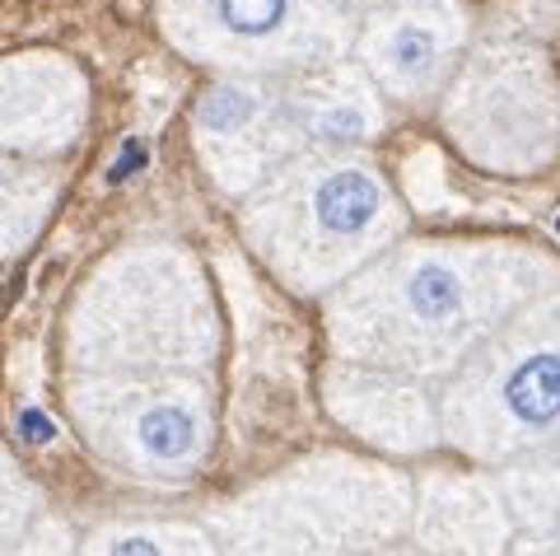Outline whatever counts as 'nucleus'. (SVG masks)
Returning a JSON list of instances; mask_svg holds the SVG:
<instances>
[{
    "mask_svg": "<svg viewBox=\"0 0 560 556\" xmlns=\"http://www.w3.org/2000/svg\"><path fill=\"white\" fill-rule=\"evenodd\" d=\"M346 294L350 300L337 309V333L350 351L411 370L448 364L514 304L510 263L434 248L393 257Z\"/></svg>",
    "mask_w": 560,
    "mask_h": 556,
    "instance_id": "obj_1",
    "label": "nucleus"
},
{
    "mask_svg": "<svg viewBox=\"0 0 560 556\" xmlns=\"http://www.w3.org/2000/svg\"><path fill=\"white\" fill-rule=\"evenodd\" d=\"M248 234L290 281L318 290L364 263L397 234L388 187L374 169L346 160H304L285 169L248 211Z\"/></svg>",
    "mask_w": 560,
    "mask_h": 556,
    "instance_id": "obj_2",
    "label": "nucleus"
},
{
    "mask_svg": "<svg viewBox=\"0 0 560 556\" xmlns=\"http://www.w3.org/2000/svg\"><path fill=\"white\" fill-rule=\"evenodd\" d=\"M75 351L98 374H168L210 351L206 290L178 253H131L75 314Z\"/></svg>",
    "mask_w": 560,
    "mask_h": 556,
    "instance_id": "obj_3",
    "label": "nucleus"
},
{
    "mask_svg": "<svg viewBox=\"0 0 560 556\" xmlns=\"http://www.w3.org/2000/svg\"><path fill=\"white\" fill-rule=\"evenodd\" d=\"M463 436L486 449H523L560 436V309L514 323L471 364L453 397Z\"/></svg>",
    "mask_w": 560,
    "mask_h": 556,
    "instance_id": "obj_4",
    "label": "nucleus"
},
{
    "mask_svg": "<svg viewBox=\"0 0 560 556\" xmlns=\"http://www.w3.org/2000/svg\"><path fill=\"white\" fill-rule=\"evenodd\" d=\"M80 416L103 454L131 463L150 477H183L201 459L206 407L201 393L164 374H108L75 389Z\"/></svg>",
    "mask_w": 560,
    "mask_h": 556,
    "instance_id": "obj_5",
    "label": "nucleus"
},
{
    "mask_svg": "<svg viewBox=\"0 0 560 556\" xmlns=\"http://www.w3.org/2000/svg\"><path fill=\"white\" fill-rule=\"evenodd\" d=\"M173 43L234 71H294L331 61L346 33L308 20V0H183Z\"/></svg>",
    "mask_w": 560,
    "mask_h": 556,
    "instance_id": "obj_6",
    "label": "nucleus"
},
{
    "mask_svg": "<svg viewBox=\"0 0 560 556\" xmlns=\"http://www.w3.org/2000/svg\"><path fill=\"white\" fill-rule=\"evenodd\" d=\"M84 117V84L75 66L10 61L0 66V146L5 150H61L75 141Z\"/></svg>",
    "mask_w": 560,
    "mask_h": 556,
    "instance_id": "obj_7",
    "label": "nucleus"
},
{
    "mask_svg": "<svg viewBox=\"0 0 560 556\" xmlns=\"http://www.w3.org/2000/svg\"><path fill=\"white\" fill-rule=\"evenodd\" d=\"M458 33L444 24L440 10H401L370 38L374 76L388 84L397 99H420L444 80Z\"/></svg>",
    "mask_w": 560,
    "mask_h": 556,
    "instance_id": "obj_8",
    "label": "nucleus"
},
{
    "mask_svg": "<svg viewBox=\"0 0 560 556\" xmlns=\"http://www.w3.org/2000/svg\"><path fill=\"white\" fill-rule=\"evenodd\" d=\"M51 206V178L0 160V253H14L38 234Z\"/></svg>",
    "mask_w": 560,
    "mask_h": 556,
    "instance_id": "obj_9",
    "label": "nucleus"
},
{
    "mask_svg": "<svg viewBox=\"0 0 560 556\" xmlns=\"http://www.w3.org/2000/svg\"><path fill=\"white\" fill-rule=\"evenodd\" d=\"M98 556H206L197 547V537L183 533H145V529H127L98 543Z\"/></svg>",
    "mask_w": 560,
    "mask_h": 556,
    "instance_id": "obj_10",
    "label": "nucleus"
},
{
    "mask_svg": "<svg viewBox=\"0 0 560 556\" xmlns=\"http://www.w3.org/2000/svg\"><path fill=\"white\" fill-rule=\"evenodd\" d=\"M14 467L0 459V547L10 543V533H14V524H20V519H14V510H10V496H14Z\"/></svg>",
    "mask_w": 560,
    "mask_h": 556,
    "instance_id": "obj_11",
    "label": "nucleus"
},
{
    "mask_svg": "<svg viewBox=\"0 0 560 556\" xmlns=\"http://www.w3.org/2000/svg\"><path fill=\"white\" fill-rule=\"evenodd\" d=\"M20 430H24V436L51 440V426H47V416H43V412H24V416H20Z\"/></svg>",
    "mask_w": 560,
    "mask_h": 556,
    "instance_id": "obj_12",
    "label": "nucleus"
},
{
    "mask_svg": "<svg viewBox=\"0 0 560 556\" xmlns=\"http://www.w3.org/2000/svg\"><path fill=\"white\" fill-rule=\"evenodd\" d=\"M556 230H560V220H556Z\"/></svg>",
    "mask_w": 560,
    "mask_h": 556,
    "instance_id": "obj_13",
    "label": "nucleus"
}]
</instances>
